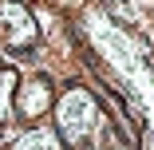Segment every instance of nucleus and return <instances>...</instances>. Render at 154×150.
I'll return each instance as SVG.
<instances>
[{"label":"nucleus","instance_id":"nucleus-1","mask_svg":"<svg viewBox=\"0 0 154 150\" xmlns=\"http://www.w3.org/2000/svg\"><path fill=\"white\" fill-rule=\"evenodd\" d=\"M95 123H99V107L91 99V91H83V87H71V91L55 103V130H59V138L83 142L95 130Z\"/></svg>","mask_w":154,"mask_h":150},{"label":"nucleus","instance_id":"nucleus-2","mask_svg":"<svg viewBox=\"0 0 154 150\" xmlns=\"http://www.w3.org/2000/svg\"><path fill=\"white\" fill-rule=\"evenodd\" d=\"M0 40L8 47H32L36 44V20L20 0H0Z\"/></svg>","mask_w":154,"mask_h":150},{"label":"nucleus","instance_id":"nucleus-3","mask_svg":"<svg viewBox=\"0 0 154 150\" xmlns=\"http://www.w3.org/2000/svg\"><path fill=\"white\" fill-rule=\"evenodd\" d=\"M48 107H51V87H48V79H28L20 91H16V111H20L24 118H40Z\"/></svg>","mask_w":154,"mask_h":150},{"label":"nucleus","instance_id":"nucleus-4","mask_svg":"<svg viewBox=\"0 0 154 150\" xmlns=\"http://www.w3.org/2000/svg\"><path fill=\"white\" fill-rule=\"evenodd\" d=\"M16 150H59V138H55V130H28L16 142Z\"/></svg>","mask_w":154,"mask_h":150},{"label":"nucleus","instance_id":"nucleus-5","mask_svg":"<svg viewBox=\"0 0 154 150\" xmlns=\"http://www.w3.org/2000/svg\"><path fill=\"white\" fill-rule=\"evenodd\" d=\"M99 150H122V146H99Z\"/></svg>","mask_w":154,"mask_h":150},{"label":"nucleus","instance_id":"nucleus-6","mask_svg":"<svg viewBox=\"0 0 154 150\" xmlns=\"http://www.w3.org/2000/svg\"><path fill=\"white\" fill-rule=\"evenodd\" d=\"M59 4H79V0H59Z\"/></svg>","mask_w":154,"mask_h":150}]
</instances>
